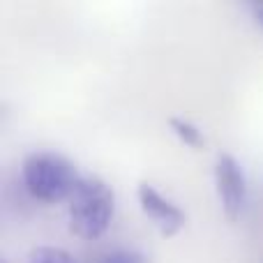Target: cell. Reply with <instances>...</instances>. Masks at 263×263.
I'll list each match as a JSON object with an SVG mask.
<instances>
[{"label":"cell","mask_w":263,"mask_h":263,"mask_svg":"<svg viewBox=\"0 0 263 263\" xmlns=\"http://www.w3.org/2000/svg\"><path fill=\"white\" fill-rule=\"evenodd\" d=\"M116 213V194L97 176H86L67 201L69 229L83 240H97L111 227Z\"/></svg>","instance_id":"cell-1"},{"label":"cell","mask_w":263,"mask_h":263,"mask_svg":"<svg viewBox=\"0 0 263 263\" xmlns=\"http://www.w3.org/2000/svg\"><path fill=\"white\" fill-rule=\"evenodd\" d=\"M21 178L28 194L42 203L69 201L81 176L67 157L58 153H32L23 159Z\"/></svg>","instance_id":"cell-2"},{"label":"cell","mask_w":263,"mask_h":263,"mask_svg":"<svg viewBox=\"0 0 263 263\" xmlns=\"http://www.w3.org/2000/svg\"><path fill=\"white\" fill-rule=\"evenodd\" d=\"M215 185H217V196L227 219H231V222L240 219V215L245 213L250 187H247V178L240 162L233 155L229 153L217 155V162H215Z\"/></svg>","instance_id":"cell-3"},{"label":"cell","mask_w":263,"mask_h":263,"mask_svg":"<svg viewBox=\"0 0 263 263\" xmlns=\"http://www.w3.org/2000/svg\"><path fill=\"white\" fill-rule=\"evenodd\" d=\"M136 196L143 215L159 229L162 236H176L185 227V213L150 182H141L136 187Z\"/></svg>","instance_id":"cell-4"},{"label":"cell","mask_w":263,"mask_h":263,"mask_svg":"<svg viewBox=\"0 0 263 263\" xmlns=\"http://www.w3.org/2000/svg\"><path fill=\"white\" fill-rule=\"evenodd\" d=\"M168 127H171V132L182 141V143L190 145V148H203L205 145V136L201 134V129L196 127L194 123H190V120L168 118Z\"/></svg>","instance_id":"cell-5"},{"label":"cell","mask_w":263,"mask_h":263,"mask_svg":"<svg viewBox=\"0 0 263 263\" xmlns=\"http://www.w3.org/2000/svg\"><path fill=\"white\" fill-rule=\"evenodd\" d=\"M28 263H77V261H74V256L69 254V252L60 250V247L42 245L30 252Z\"/></svg>","instance_id":"cell-6"},{"label":"cell","mask_w":263,"mask_h":263,"mask_svg":"<svg viewBox=\"0 0 263 263\" xmlns=\"http://www.w3.org/2000/svg\"><path fill=\"white\" fill-rule=\"evenodd\" d=\"M97 263H145L143 254L134 250H114L109 254H104Z\"/></svg>","instance_id":"cell-7"},{"label":"cell","mask_w":263,"mask_h":263,"mask_svg":"<svg viewBox=\"0 0 263 263\" xmlns=\"http://www.w3.org/2000/svg\"><path fill=\"white\" fill-rule=\"evenodd\" d=\"M254 16H256V21H259L261 26H263V3H261V5H256V7H254Z\"/></svg>","instance_id":"cell-8"}]
</instances>
